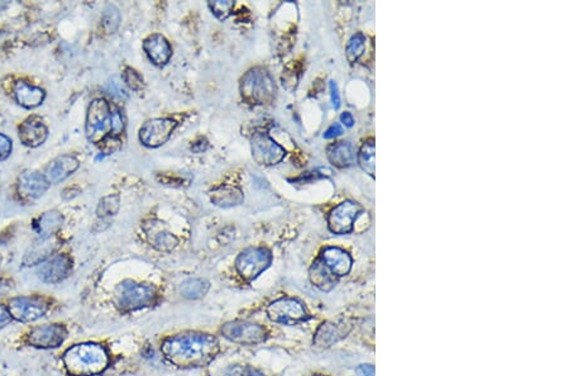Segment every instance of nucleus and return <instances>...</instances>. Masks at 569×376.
Segmentation results:
<instances>
[{"mask_svg":"<svg viewBox=\"0 0 569 376\" xmlns=\"http://www.w3.org/2000/svg\"><path fill=\"white\" fill-rule=\"evenodd\" d=\"M161 351L178 368H205L219 353V342L209 333L184 332L165 338Z\"/></svg>","mask_w":569,"mask_h":376,"instance_id":"1","label":"nucleus"},{"mask_svg":"<svg viewBox=\"0 0 569 376\" xmlns=\"http://www.w3.org/2000/svg\"><path fill=\"white\" fill-rule=\"evenodd\" d=\"M86 137L99 145L108 137H119L124 131V121L117 106H110L106 99L91 102L86 115Z\"/></svg>","mask_w":569,"mask_h":376,"instance_id":"2","label":"nucleus"},{"mask_svg":"<svg viewBox=\"0 0 569 376\" xmlns=\"http://www.w3.org/2000/svg\"><path fill=\"white\" fill-rule=\"evenodd\" d=\"M109 361L106 347L94 342L75 344L62 356L67 373L73 376L99 375L108 368Z\"/></svg>","mask_w":569,"mask_h":376,"instance_id":"3","label":"nucleus"},{"mask_svg":"<svg viewBox=\"0 0 569 376\" xmlns=\"http://www.w3.org/2000/svg\"><path fill=\"white\" fill-rule=\"evenodd\" d=\"M241 94L251 104H269L276 97V85L266 69L254 67L242 78Z\"/></svg>","mask_w":569,"mask_h":376,"instance_id":"4","label":"nucleus"},{"mask_svg":"<svg viewBox=\"0 0 569 376\" xmlns=\"http://www.w3.org/2000/svg\"><path fill=\"white\" fill-rule=\"evenodd\" d=\"M157 299L155 287L132 280H124L115 289V304L123 312L138 311L154 305Z\"/></svg>","mask_w":569,"mask_h":376,"instance_id":"5","label":"nucleus"},{"mask_svg":"<svg viewBox=\"0 0 569 376\" xmlns=\"http://www.w3.org/2000/svg\"><path fill=\"white\" fill-rule=\"evenodd\" d=\"M272 263V254L266 247H250L238 255L236 269L242 278L253 281L267 270Z\"/></svg>","mask_w":569,"mask_h":376,"instance_id":"6","label":"nucleus"},{"mask_svg":"<svg viewBox=\"0 0 569 376\" xmlns=\"http://www.w3.org/2000/svg\"><path fill=\"white\" fill-rule=\"evenodd\" d=\"M7 308L12 319L22 323H31L45 317L49 312V304L45 298L37 295L16 296L9 301Z\"/></svg>","mask_w":569,"mask_h":376,"instance_id":"7","label":"nucleus"},{"mask_svg":"<svg viewBox=\"0 0 569 376\" xmlns=\"http://www.w3.org/2000/svg\"><path fill=\"white\" fill-rule=\"evenodd\" d=\"M267 316L275 323L295 326L310 318L306 307L295 298H281L267 307Z\"/></svg>","mask_w":569,"mask_h":376,"instance_id":"8","label":"nucleus"},{"mask_svg":"<svg viewBox=\"0 0 569 376\" xmlns=\"http://www.w3.org/2000/svg\"><path fill=\"white\" fill-rule=\"evenodd\" d=\"M220 332L228 341L239 344H262L267 338V331L265 328L258 323L247 320L228 322L221 327Z\"/></svg>","mask_w":569,"mask_h":376,"instance_id":"9","label":"nucleus"},{"mask_svg":"<svg viewBox=\"0 0 569 376\" xmlns=\"http://www.w3.org/2000/svg\"><path fill=\"white\" fill-rule=\"evenodd\" d=\"M253 160L258 165L272 166L280 164L286 156V151L277 142L263 132H256L251 139Z\"/></svg>","mask_w":569,"mask_h":376,"instance_id":"10","label":"nucleus"},{"mask_svg":"<svg viewBox=\"0 0 569 376\" xmlns=\"http://www.w3.org/2000/svg\"><path fill=\"white\" fill-rule=\"evenodd\" d=\"M178 122L170 118H155L147 121L139 131V139L147 148H157L170 139Z\"/></svg>","mask_w":569,"mask_h":376,"instance_id":"11","label":"nucleus"},{"mask_svg":"<svg viewBox=\"0 0 569 376\" xmlns=\"http://www.w3.org/2000/svg\"><path fill=\"white\" fill-rule=\"evenodd\" d=\"M361 212V205L346 200L330 211L328 215V227L334 235H347L353 231Z\"/></svg>","mask_w":569,"mask_h":376,"instance_id":"12","label":"nucleus"},{"mask_svg":"<svg viewBox=\"0 0 569 376\" xmlns=\"http://www.w3.org/2000/svg\"><path fill=\"white\" fill-rule=\"evenodd\" d=\"M67 329L58 323L42 325L32 328L27 335V342L36 349H57L65 342Z\"/></svg>","mask_w":569,"mask_h":376,"instance_id":"13","label":"nucleus"},{"mask_svg":"<svg viewBox=\"0 0 569 376\" xmlns=\"http://www.w3.org/2000/svg\"><path fill=\"white\" fill-rule=\"evenodd\" d=\"M73 270V260L65 254L52 256L47 261L38 265L37 275L43 283L57 284L65 280Z\"/></svg>","mask_w":569,"mask_h":376,"instance_id":"14","label":"nucleus"},{"mask_svg":"<svg viewBox=\"0 0 569 376\" xmlns=\"http://www.w3.org/2000/svg\"><path fill=\"white\" fill-rule=\"evenodd\" d=\"M49 180L45 175L37 172H25L18 179V194L25 200H36L41 198L49 188Z\"/></svg>","mask_w":569,"mask_h":376,"instance_id":"15","label":"nucleus"},{"mask_svg":"<svg viewBox=\"0 0 569 376\" xmlns=\"http://www.w3.org/2000/svg\"><path fill=\"white\" fill-rule=\"evenodd\" d=\"M60 245H61V241L56 235L49 236V237H38V239L34 241L33 245L25 252L23 263L25 266L41 265L42 262L47 261L52 257V255L56 252Z\"/></svg>","mask_w":569,"mask_h":376,"instance_id":"16","label":"nucleus"},{"mask_svg":"<svg viewBox=\"0 0 569 376\" xmlns=\"http://www.w3.org/2000/svg\"><path fill=\"white\" fill-rule=\"evenodd\" d=\"M47 137L49 130L40 117H29L19 127V139L27 148H38Z\"/></svg>","mask_w":569,"mask_h":376,"instance_id":"17","label":"nucleus"},{"mask_svg":"<svg viewBox=\"0 0 569 376\" xmlns=\"http://www.w3.org/2000/svg\"><path fill=\"white\" fill-rule=\"evenodd\" d=\"M320 260L324 262L326 268L337 278H341L350 274L352 270L353 260L350 255L338 248V247H326L320 255Z\"/></svg>","mask_w":569,"mask_h":376,"instance_id":"18","label":"nucleus"},{"mask_svg":"<svg viewBox=\"0 0 569 376\" xmlns=\"http://www.w3.org/2000/svg\"><path fill=\"white\" fill-rule=\"evenodd\" d=\"M79 160L75 156H58L49 163L45 176L49 184H58L66 180L70 175H73V172L79 169Z\"/></svg>","mask_w":569,"mask_h":376,"instance_id":"19","label":"nucleus"},{"mask_svg":"<svg viewBox=\"0 0 569 376\" xmlns=\"http://www.w3.org/2000/svg\"><path fill=\"white\" fill-rule=\"evenodd\" d=\"M143 49L148 58L157 66L166 65L172 56L170 42L162 34H151L143 42Z\"/></svg>","mask_w":569,"mask_h":376,"instance_id":"20","label":"nucleus"},{"mask_svg":"<svg viewBox=\"0 0 569 376\" xmlns=\"http://www.w3.org/2000/svg\"><path fill=\"white\" fill-rule=\"evenodd\" d=\"M14 97L19 106L25 109H33L41 106L46 94L40 86L27 82H18L14 85Z\"/></svg>","mask_w":569,"mask_h":376,"instance_id":"21","label":"nucleus"},{"mask_svg":"<svg viewBox=\"0 0 569 376\" xmlns=\"http://www.w3.org/2000/svg\"><path fill=\"white\" fill-rule=\"evenodd\" d=\"M162 224L163 223L155 224V222H151V224L145 226L147 237L149 239L151 245L154 246L157 250L171 251L179 245V239L169 231L163 229Z\"/></svg>","mask_w":569,"mask_h":376,"instance_id":"22","label":"nucleus"},{"mask_svg":"<svg viewBox=\"0 0 569 376\" xmlns=\"http://www.w3.org/2000/svg\"><path fill=\"white\" fill-rule=\"evenodd\" d=\"M328 158L335 167H348L356 163V151L348 142H338L328 148Z\"/></svg>","mask_w":569,"mask_h":376,"instance_id":"23","label":"nucleus"},{"mask_svg":"<svg viewBox=\"0 0 569 376\" xmlns=\"http://www.w3.org/2000/svg\"><path fill=\"white\" fill-rule=\"evenodd\" d=\"M213 204L219 208H233L243 203V191L237 187H219L210 191Z\"/></svg>","mask_w":569,"mask_h":376,"instance_id":"24","label":"nucleus"},{"mask_svg":"<svg viewBox=\"0 0 569 376\" xmlns=\"http://www.w3.org/2000/svg\"><path fill=\"white\" fill-rule=\"evenodd\" d=\"M310 281L322 292H330L338 283V278L324 265L320 259L311 265L309 271Z\"/></svg>","mask_w":569,"mask_h":376,"instance_id":"25","label":"nucleus"},{"mask_svg":"<svg viewBox=\"0 0 569 376\" xmlns=\"http://www.w3.org/2000/svg\"><path fill=\"white\" fill-rule=\"evenodd\" d=\"M347 333H348V331H344V327H341L339 325L326 322V323H323L317 329L315 337H314V344L317 347H322V349L330 347L332 344L338 342L343 337H346Z\"/></svg>","mask_w":569,"mask_h":376,"instance_id":"26","label":"nucleus"},{"mask_svg":"<svg viewBox=\"0 0 569 376\" xmlns=\"http://www.w3.org/2000/svg\"><path fill=\"white\" fill-rule=\"evenodd\" d=\"M64 223L62 214L57 211H49L43 213L41 217L34 222V229L38 233V237H49L56 235Z\"/></svg>","mask_w":569,"mask_h":376,"instance_id":"27","label":"nucleus"},{"mask_svg":"<svg viewBox=\"0 0 569 376\" xmlns=\"http://www.w3.org/2000/svg\"><path fill=\"white\" fill-rule=\"evenodd\" d=\"M210 284L205 279L190 278L180 285V293L187 299H200L208 293Z\"/></svg>","mask_w":569,"mask_h":376,"instance_id":"28","label":"nucleus"},{"mask_svg":"<svg viewBox=\"0 0 569 376\" xmlns=\"http://www.w3.org/2000/svg\"><path fill=\"white\" fill-rule=\"evenodd\" d=\"M358 164L370 176H374V139H367L358 154Z\"/></svg>","mask_w":569,"mask_h":376,"instance_id":"29","label":"nucleus"},{"mask_svg":"<svg viewBox=\"0 0 569 376\" xmlns=\"http://www.w3.org/2000/svg\"><path fill=\"white\" fill-rule=\"evenodd\" d=\"M365 47H366V37L362 33H356L354 36H352L347 49H346L347 60L350 64H354L358 58L363 55Z\"/></svg>","mask_w":569,"mask_h":376,"instance_id":"30","label":"nucleus"},{"mask_svg":"<svg viewBox=\"0 0 569 376\" xmlns=\"http://www.w3.org/2000/svg\"><path fill=\"white\" fill-rule=\"evenodd\" d=\"M121 207V199L118 196H104L99 202L97 214L100 218H106L110 215H115Z\"/></svg>","mask_w":569,"mask_h":376,"instance_id":"31","label":"nucleus"},{"mask_svg":"<svg viewBox=\"0 0 569 376\" xmlns=\"http://www.w3.org/2000/svg\"><path fill=\"white\" fill-rule=\"evenodd\" d=\"M121 25V13L117 7L112 4L106 5L103 13V25L106 28V33H114Z\"/></svg>","mask_w":569,"mask_h":376,"instance_id":"32","label":"nucleus"},{"mask_svg":"<svg viewBox=\"0 0 569 376\" xmlns=\"http://www.w3.org/2000/svg\"><path fill=\"white\" fill-rule=\"evenodd\" d=\"M209 7L212 9L213 14L217 16L220 21H226L228 16L232 14L233 8H234V1H228V0H217V1H210Z\"/></svg>","mask_w":569,"mask_h":376,"instance_id":"33","label":"nucleus"},{"mask_svg":"<svg viewBox=\"0 0 569 376\" xmlns=\"http://www.w3.org/2000/svg\"><path fill=\"white\" fill-rule=\"evenodd\" d=\"M123 79H124V82H125V84L130 86L132 91H141L143 89V86H145L143 78H142V76H141V75H139L136 70H133V69H130V67H127V69L124 70Z\"/></svg>","mask_w":569,"mask_h":376,"instance_id":"34","label":"nucleus"},{"mask_svg":"<svg viewBox=\"0 0 569 376\" xmlns=\"http://www.w3.org/2000/svg\"><path fill=\"white\" fill-rule=\"evenodd\" d=\"M226 376H266L258 368L250 365H234L226 370Z\"/></svg>","mask_w":569,"mask_h":376,"instance_id":"35","label":"nucleus"},{"mask_svg":"<svg viewBox=\"0 0 569 376\" xmlns=\"http://www.w3.org/2000/svg\"><path fill=\"white\" fill-rule=\"evenodd\" d=\"M12 139H9L8 136L0 133V161L8 158L9 155L12 154Z\"/></svg>","mask_w":569,"mask_h":376,"instance_id":"36","label":"nucleus"},{"mask_svg":"<svg viewBox=\"0 0 569 376\" xmlns=\"http://www.w3.org/2000/svg\"><path fill=\"white\" fill-rule=\"evenodd\" d=\"M343 132H344V130H343L341 123H334L326 130V133H324V139H332L339 137L341 134H343Z\"/></svg>","mask_w":569,"mask_h":376,"instance_id":"37","label":"nucleus"},{"mask_svg":"<svg viewBox=\"0 0 569 376\" xmlns=\"http://www.w3.org/2000/svg\"><path fill=\"white\" fill-rule=\"evenodd\" d=\"M329 91H330V98H332V103L335 109H339L341 106V95L338 91V86L335 82H329Z\"/></svg>","mask_w":569,"mask_h":376,"instance_id":"38","label":"nucleus"},{"mask_svg":"<svg viewBox=\"0 0 569 376\" xmlns=\"http://www.w3.org/2000/svg\"><path fill=\"white\" fill-rule=\"evenodd\" d=\"M12 320L13 319H12L10 314H9L8 308L4 307V305H0V331L3 328L7 327Z\"/></svg>","mask_w":569,"mask_h":376,"instance_id":"39","label":"nucleus"},{"mask_svg":"<svg viewBox=\"0 0 569 376\" xmlns=\"http://www.w3.org/2000/svg\"><path fill=\"white\" fill-rule=\"evenodd\" d=\"M13 287H14L13 281L7 280V279H0V299L9 294L13 290Z\"/></svg>","mask_w":569,"mask_h":376,"instance_id":"40","label":"nucleus"},{"mask_svg":"<svg viewBox=\"0 0 569 376\" xmlns=\"http://www.w3.org/2000/svg\"><path fill=\"white\" fill-rule=\"evenodd\" d=\"M208 146H209L208 141L202 137V139H196L195 142L193 143V146H191V150L196 154H202L204 151H206Z\"/></svg>","mask_w":569,"mask_h":376,"instance_id":"41","label":"nucleus"},{"mask_svg":"<svg viewBox=\"0 0 569 376\" xmlns=\"http://www.w3.org/2000/svg\"><path fill=\"white\" fill-rule=\"evenodd\" d=\"M358 376H374V368L372 365H361L357 368Z\"/></svg>","mask_w":569,"mask_h":376,"instance_id":"42","label":"nucleus"},{"mask_svg":"<svg viewBox=\"0 0 569 376\" xmlns=\"http://www.w3.org/2000/svg\"><path fill=\"white\" fill-rule=\"evenodd\" d=\"M341 121L346 127H353L354 126V118H353V115L348 113V112H346V113H343L341 115Z\"/></svg>","mask_w":569,"mask_h":376,"instance_id":"43","label":"nucleus"},{"mask_svg":"<svg viewBox=\"0 0 569 376\" xmlns=\"http://www.w3.org/2000/svg\"><path fill=\"white\" fill-rule=\"evenodd\" d=\"M0 265H1V256H0Z\"/></svg>","mask_w":569,"mask_h":376,"instance_id":"44","label":"nucleus"},{"mask_svg":"<svg viewBox=\"0 0 569 376\" xmlns=\"http://www.w3.org/2000/svg\"><path fill=\"white\" fill-rule=\"evenodd\" d=\"M314 376H323V375H314Z\"/></svg>","mask_w":569,"mask_h":376,"instance_id":"45","label":"nucleus"}]
</instances>
